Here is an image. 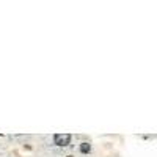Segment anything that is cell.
I'll list each match as a JSON object with an SVG mask.
<instances>
[{"label": "cell", "instance_id": "cell-1", "mask_svg": "<svg viewBox=\"0 0 157 157\" xmlns=\"http://www.w3.org/2000/svg\"><path fill=\"white\" fill-rule=\"evenodd\" d=\"M54 141L57 146H68L71 141V135L69 134H57L54 137Z\"/></svg>", "mask_w": 157, "mask_h": 157}, {"label": "cell", "instance_id": "cell-2", "mask_svg": "<svg viewBox=\"0 0 157 157\" xmlns=\"http://www.w3.org/2000/svg\"><path fill=\"white\" fill-rule=\"evenodd\" d=\"M90 149H91V146L88 145V143H82V145H80V151H82L83 154L90 152Z\"/></svg>", "mask_w": 157, "mask_h": 157}]
</instances>
